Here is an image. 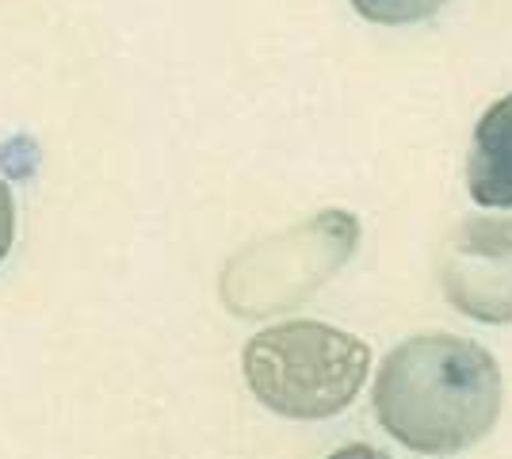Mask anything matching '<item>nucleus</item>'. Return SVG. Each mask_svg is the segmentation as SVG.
<instances>
[{"label":"nucleus","instance_id":"39448f33","mask_svg":"<svg viewBox=\"0 0 512 459\" xmlns=\"http://www.w3.org/2000/svg\"><path fill=\"white\" fill-rule=\"evenodd\" d=\"M467 188L478 207H512V92L486 108L474 127L467 161Z\"/></svg>","mask_w":512,"mask_h":459},{"label":"nucleus","instance_id":"0eeeda50","mask_svg":"<svg viewBox=\"0 0 512 459\" xmlns=\"http://www.w3.org/2000/svg\"><path fill=\"white\" fill-rule=\"evenodd\" d=\"M12 245H16V196L0 180V264L12 253Z\"/></svg>","mask_w":512,"mask_h":459},{"label":"nucleus","instance_id":"6e6552de","mask_svg":"<svg viewBox=\"0 0 512 459\" xmlns=\"http://www.w3.org/2000/svg\"><path fill=\"white\" fill-rule=\"evenodd\" d=\"M329 459H394V456H386L379 448H367V444H348V448L333 452Z\"/></svg>","mask_w":512,"mask_h":459},{"label":"nucleus","instance_id":"423d86ee","mask_svg":"<svg viewBox=\"0 0 512 459\" xmlns=\"http://www.w3.org/2000/svg\"><path fill=\"white\" fill-rule=\"evenodd\" d=\"M448 0H352V8L363 20L383 23V27H406V23H421L432 12H440Z\"/></svg>","mask_w":512,"mask_h":459},{"label":"nucleus","instance_id":"20e7f679","mask_svg":"<svg viewBox=\"0 0 512 459\" xmlns=\"http://www.w3.org/2000/svg\"><path fill=\"white\" fill-rule=\"evenodd\" d=\"M440 280L451 306L486 326L512 322V222H463L444 245Z\"/></svg>","mask_w":512,"mask_h":459},{"label":"nucleus","instance_id":"f257e3e1","mask_svg":"<svg viewBox=\"0 0 512 459\" xmlns=\"http://www.w3.org/2000/svg\"><path fill=\"white\" fill-rule=\"evenodd\" d=\"M505 383L482 345L455 333H421L386 352L371 387L375 421L421 456L467 452L501 417Z\"/></svg>","mask_w":512,"mask_h":459},{"label":"nucleus","instance_id":"f03ea898","mask_svg":"<svg viewBox=\"0 0 512 459\" xmlns=\"http://www.w3.org/2000/svg\"><path fill=\"white\" fill-rule=\"evenodd\" d=\"M245 383L260 406L291 421H325L356 402L371 349L325 322H276L245 341Z\"/></svg>","mask_w":512,"mask_h":459},{"label":"nucleus","instance_id":"7ed1b4c3","mask_svg":"<svg viewBox=\"0 0 512 459\" xmlns=\"http://www.w3.org/2000/svg\"><path fill=\"white\" fill-rule=\"evenodd\" d=\"M356 238L360 222L344 211H329L291 234L256 245L253 257H237L222 276V299L237 314H268L276 306L299 303L310 287L352 257Z\"/></svg>","mask_w":512,"mask_h":459}]
</instances>
